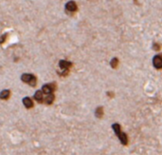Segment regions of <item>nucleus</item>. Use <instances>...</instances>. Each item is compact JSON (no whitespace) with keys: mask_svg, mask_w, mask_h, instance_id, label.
<instances>
[{"mask_svg":"<svg viewBox=\"0 0 162 155\" xmlns=\"http://www.w3.org/2000/svg\"><path fill=\"white\" fill-rule=\"evenodd\" d=\"M112 129H114L115 133L117 136L119 137V141L121 142V144L123 146H126L128 144V137H127V134L124 133V132L121 131V125L118 123H115L112 125Z\"/></svg>","mask_w":162,"mask_h":155,"instance_id":"nucleus-1","label":"nucleus"},{"mask_svg":"<svg viewBox=\"0 0 162 155\" xmlns=\"http://www.w3.org/2000/svg\"><path fill=\"white\" fill-rule=\"evenodd\" d=\"M21 80L23 81V82L30 85L31 87L36 86L37 79H36L35 75L31 74V73H24V74H22L21 75Z\"/></svg>","mask_w":162,"mask_h":155,"instance_id":"nucleus-2","label":"nucleus"},{"mask_svg":"<svg viewBox=\"0 0 162 155\" xmlns=\"http://www.w3.org/2000/svg\"><path fill=\"white\" fill-rule=\"evenodd\" d=\"M153 67L157 70L162 69V55L161 54H156L155 56H153Z\"/></svg>","mask_w":162,"mask_h":155,"instance_id":"nucleus-3","label":"nucleus"},{"mask_svg":"<svg viewBox=\"0 0 162 155\" xmlns=\"http://www.w3.org/2000/svg\"><path fill=\"white\" fill-rule=\"evenodd\" d=\"M54 89H55V84H54V83L45 84V85H44L42 87L43 93H45V94L52 93V91H54Z\"/></svg>","mask_w":162,"mask_h":155,"instance_id":"nucleus-4","label":"nucleus"},{"mask_svg":"<svg viewBox=\"0 0 162 155\" xmlns=\"http://www.w3.org/2000/svg\"><path fill=\"white\" fill-rule=\"evenodd\" d=\"M77 9H78V7H77V4L74 1H69L65 4V10L68 11V12H70V13L76 12Z\"/></svg>","mask_w":162,"mask_h":155,"instance_id":"nucleus-5","label":"nucleus"},{"mask_svg":"<svg viewBox=\"0 0 162 155\" xmlns=\"http://www.w3.org/2000/svg\"><path fill=\"white\" fill-rule=\"evenodd\" d=\"M72 66V63L70 61H67V60H60L59 62V67L61 68L62 70H69V68Z\"/></svg>","mask_w":162,"mask_h":155,"instance_id":"nucleus-6","label":"nucleus"},{"mask_svg":"<svg viewBox=\"0 0 162 155\" xmlns=\"http://www.w3.org/2000/svg\"><path fill=\"white\" fill-rule=\"evenodd\" d=\"M23 104H24V106L27 109H30L33 107V102L30 97H25L24 99H23Z\"/></svg>","mask_w":162,"mask_h":155,"instance_id":"nucleus-7","label":"nucleus"},{"mask_svg":"<svg viewBox=\"0 0 162 155\" xmlns=\"http://www.w3.org/2000/svg\"><path fill=\"white\" fill-rule=\"evenodd\" d=\"M34 99H35L38 103H42L43 99H44V97H43V91H37L35 93H34Z\"/></svg>","mask_w":162,"mask_h":155,"instance_id":"nucleus-8","label":"nucleus"},{"mask_svg":"<svg viewBox=\"0 0 162 155\" xmlns=\"http://www.w3.org/2000/svg\"><path fill=\"white\" fill-rule=\"evenodd\" d=\"M10 94H11V91L9 89H4L0 92V99L2 100H7L9 97H10Z\"/></svg>","mask_w":162,"mask_h":155,"instance_id":"nucleus-9","label":"nucleus"},{"mask_svg":"<svg viewBox=\"0 0 162 155\" xmlns=\"http://www.w3.org/2000/svg\"><path fill=\"white\" fill-rule=\"evenodd\" d=\"M53 101H54V95L52 93H49L45 96L44 102L47 104V105H51V104L53 103Z\"/></svg>","mask_w":162,"mask_h":155,"instance_id":"nucleus-10","label":"nucleus"},{"mask_svg":"<svg viewBox=\"0 0 162 155\" xmlns=\"http://www.w3.org/2000/svg\"><path fill=\"white\" fill-rule=\"evenodd\" d=\"M95 115L97 118H101L103 116V108L102 107H98L95 111Z\"/></svg>","mask_w":162,"mask_h":155,"instance_id":"nucleus-11","label":"nucleus"},{"mask_svg":"<svg viewBox=\"0 0 162 155\" xmlns=\"http://www.w3.org/2000/svg\"><path fill=\"white\" fill-rule=\"evenodd\" d=\"M110 66L113 68V69H117L119 66V59L118 58H116V57H114L112 60L110 61Z\"/></svg>","mask_w":162,"mask_h":155,"instance_id":"nucleus-12","label":"nucleus"},{"mask_svg":"<svg viewBox=\"0 0 162 155\" xmlns=\"http://www.w3.org/2000/svg\"><path fill=\"white\" fill-rule=\"evenodd\" d=\"M8 37V33H4V34H2L0 36V44H3L4 42L6 41V39Z\"/></svg>","mask_w":162,"mask_h":155,"instance_id":"nucleus-13","label":"nucleus"},{"mask_svg":"<svg viewBox=\"0 0 162 155\" xmlns=\"http://www.w3.org/2000/svg\"><path fill=\"white\" fill-rule=\"evenodd\" d=\"M153 49L155 50H159L161 49V46L158 43H155V44H153Z\"/></svg>","mask_w":162,"mask_h":155,"instance_id":"nucleus-14","label":"nucleus"},{"mask_svg":"<svg viewBox=\"0 0 162 155\" xmlns=\"http://www.w3.org/2000/svg\"><path fill=\"white\" fill-rule=\"evenodd\" d=\"M107 95H108V96H110V97H113L114 96V93H113V92H109V91H108L107 92Z\"/></svg>","mask_w":162,"mask_h":155,"instance_id":"nucleus-15","label":"nucleus"}]
</instances>
